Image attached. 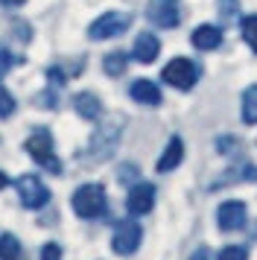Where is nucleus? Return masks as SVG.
Returning <instances> with one entry per match:
<instances>
[{
	"label": "nucleus",
	"mask_w": 257,
	"mask_h": 260,
	"mask_svg": "<svg viewBox=\"0 0 257 260\" xmlns=\"http://www.w3.org/2000/svg\"><path fill=\"white\" fill-rule=\"evenodd\" d=\"M105 208H108V199H105L103 184H82L73 193V211L82 219H97L105 213Z\"/></svg>",
	"instance_id": "f257e3e1"
},
{
	"label": "nucleus",
	"mask_w": 257,
	"mask_h": 260,
	"mask_svg": "<svg viewBox=\"0 0 257 260\" xmlns=\"http://www.w3.org/2000/svg\"><path fill=\"white\" fill-rule=\"evenodd\" d=\"M26 152L33 155V161L41 164L47 173H53V176L61 173V161H58L56 152H53V138H50L47 129H38V132H33V135L26 138Z\"/></svg>",
	"instance_id": "f03ea898"
},
{
	"label": "nucleus",
	"mask_w": 257,
	"mask_h": 260,
	"mask_svg": "<svg viewBox=\"0 0 257 260\" xmlns=\"http://www.w3.org/2000/svg\"><path fill=\"white\" fill-rule=\"evenodd\" d=\"M120 132H123V117H111V120H105L103 126L93 132L91 146H88V158H97V161L108 158V155L114 152L117 141H120Z\"/></svg>",
	"instance_id": "7ed1b4c3"
},
{
	"label": "nucleus",
	"mask_w": 257,
	"mask_h": 260,
	"mask_svg": "<svg viewBox=\"0 0 257 260\" xmlns=\"http://www.w3.org/2000/svg\"><path fill=\"white\" fill-rule=\"evenodd\" d=\"M164 82L178 88V91H190L193 85L199 82V64L190 59H173L167 68H164Z\"/></svg>",
	"instance_id": "20e7f679"
},
{
	"label": "nucleus",
	"mask_w": 257,
	"mask_h": 260,
	"mask_svg": "<svg viewBox=\"0 0 257 260\" xmlns=\"http://www.w3.org/2000/svg\"><path fill=\"white\" fill-rule=\"evenodd\" d=\"M128 24H132V15H126V12H105L88 26V36H91L93 41L117 38V36H123V32L128 29Z\"/></svg>",
	"instance_id": "39448f33"
},
{
	"label": "nucleus",
	"mask_w": 257,
	"mask_h": 260,
	"mask_svg": "<svg viewBox=\"0 0 257 260\" xmlns=\"http://www.w3.org/2000/svg\"><path fill=\"white\" fill-rule=\"evenodd\" d=\"M146 18H149V24L161 26V29H175L181 21V6H178V0H149Z\"/></svg>",
	"instance_id": "423d86ee"
},
{
	"label": "nucleus",
	"mask_w": 257,
	"mask_h": 260,
	"mask_svg": "<svg viewBox=\"0 0 257 260\" xmlns=\"http://www.w3.org/2000/svg\"><path fill=\"white\" fill-rule=\"evenodd\" d=\"M18 196H21L23 208L38 211V208H44L50 202V190L41 184L38 176H23V178H18Z\"/></svg>",
	"instance_id": "0eeeda50"
},
{
	"label": "nucleus",
	"mask_w": 257,
	"mask_h": 260,
	"mask_svg": "<svg viewBox=\"0 0 257 260\" xmlns=\"http://www.w3.org/2000/svg\"><path fill=\"white\" fill-rule=\"evenodd\" d=\"M140 240H143V228H140L135 219H126V222L117 225L111 248H114L117 254H135V251L140 248Z\"/></svg>",
	"instance_id": "6e6552de"
},
{
	"label": "nucleus",
	"mask_w": 257,
	"mask_h": 260,
	"mask_svg": "<svg viewBox=\"0 0 257 260\" xmlns=\"http://www.w3.org/2000/svg\"><path fill=\"white\" fill-rule=\"evenodd\" d=\"M245 219H248L245 202H240V199L222 202L219 208H216V225H219L222 231H240V228H245Z\"/></svg>",
	"instance_id": "1a4fd4ad"
},
{
	"label": "nucleus",
	"mask_w": 257,
	"mask_h": 260,
	"mask_svg": "<svg viewBox=\"0 0 257 260\" xmlns=\"http://www.w3.org/2000/svg\"><path fill=\"white\" fill-rule=\"evenodd\" d=\"M152 205H155V187L152 184H132L128 190V199H126V208L132 216H143V213L152 211Z\"/></svg>",
	"instance_id": "9d476101"
},
{
	"label": "nucleus",
	"mask_w": 257,
	"mask_h": 260,
	"mask_svg": "<svg viewBox=\"0 0 257 260\" xmlns=\"http://www.w3.org/2000/svg\"><path fill=\"white\" fill-rule=\"evenodd\" d=\"M161 53V41L152 36V32H140L135 38V47H132V56L140 61V64H152Z\"/></svg>",
	"instance_id": "9b49d317"
},
{
	"label": "nucleus",
	"mask_w": 257,
	"mask_h": 260,
	"mask_svg": "<svg viewBox=\"0 0 257 260\" xmlns=\"http://www.w3.org/2000/svg\"><path fill=\"white\" fill-rule=\"evenodd\" d=\"M190 41H193V47L196 50H205V53H210V50H219L222 44V29L213 24H202L193 29V36H190Z\"/></svg>",
	"instance_id": "f8f14e48"
},
{
	"label": "nucleus",
	"mask_w": 257,
	"mask_h": 260,
	"mask_svg": "<svg viewBox=\"0 0 257 260\" xmlns=\"http://www.w3.org/2000/svg\"><path fill=\"white\" fill-rule=\"evenodd\" d=\"M128 94H132V100L140 103V106H161V88H158L155 82H149V79L132 82Z\"/></svg>",
	"instance_id": "ddd939ff"
},
{
	"label": "nucleus",
	"mask_w": 257,
	"mask_h": 260,
	"mask_svg": "<svg viewBox=\"0 0 257 260\" xmlns=\"http://www.w3.org/2000/svg\"><path fill=\"white\" fill-rule=\"evenodd\" d=\"M181 158H184V141H181L178 135H173L170 143H167V149H164V155L158 158V173H170V170H175V167L181 164Z\"/></svg>",
	"instance_id": "4468645a"
},
{
	"label": "nucleus",
	"mask_w": 257,
	"mask_h": 260,
	"mask_svg": "<svg viewBox=\"0 0 257 260\" xmlns=\"http://www.w3.org/2000/svg\"><path fill=\"white\" fill-rule=\"evenodd\" d=\"M73 108H76V114L82 120H97L103 114V103H100V96L97 94H88V91H82V94L73 96Z\"/></svg>",
	"instance_id": "2eb2a0df"
},
{
	"label": "nucleus",
	"mask_w": 257,
	"mask_h": 260,
	"mask_svg": "<svg viewBox=\"0 0 257 260\" xmlns=\"http://www.w3.org/2000/svg\"><path fill=\"white\" fill-rule=\"evenodd\" d=\"M251 178H257V167L248 164V161H243L240 167H231V170H225L216 181H213V187H225V184H240V181H251Z\"/></svg>",
	"instance_id": "dca6fc26"
},
{
	"label": "nucleus",
	"mask_w": 257,
	"mask_h": 260,
	"mask_svg": "<svg viewBox=\"0 0 257 260\" xmlns=\"http://www.w3.org/2000/svg\"><path fill=\"white\" fill-rule=\"evenodd\" d=\"M243 123L245 126L257 123V85H248L243 91Z\"/></svg>",
	"instance_id": "f3484780"
},
{
	"label": "nucleus",
	"mask_w": 257,
	"mask_h": 260,
	"mask_svg": "<svg viewBox=\"0 0 257 260\" xmlns=\"http://www.w3.org/2000/svg\"><path fill=\"white\" fill-rule=\"evenodd\" d=\"M0 260H23V246L15 234H0Z\"/></svg>",
	"instance_id": "a211bd4d"
},
{
	"label": "nucleus",
	"mask_w": 257,
	"mask_h": 260,
	"mask_svg": "<svg viewBox=\"0 0 257 260\" xmlns=\"http://www.w3.org/2000/svg\"><path fill=\"white\" fill-rule=\"evenodd\" d=\"M126 64H128L126 53H108L103 59V68H105L108 76H123V73H126Z\"/></svg>",
	"instance_id": "6ab92c4d"
},
{
	"label": "nucleus",
	"mask_w": 257,
	"mask_h": 260,
	"mask_svg": "<svg viewBox=\"0 0 257 260\" xmlns=\"http://www.w3.org/2000/svg\"><path fill=\"white\" fill-rule=\"evenodd\" d=\"M240 32H243V41L257 53V15H245L240 21Z\"/></svg>",
	"instance_id": "aec40b11"
},
{
	"label": "nucleus",
	"mask_w": 257,
	"mask_h": 260,
	"mask_svg": "<svg viewBox=\"0 0 257 260\" xmlns=\"http://www.w3.org/2000/svg\"><path fill=\"white\" fill-rule=\"evenodd\" d=\"M15 64H21V59H18L12 50H6L3 44H0V79H3V76H6L12 68H15Z\"/></svg>",
	"instance_id": "412c9836"
},
{
	"label": "nucleus",
	"mask_w": 257,
	"mask_h": 260,
	"mask_svg": "<svg viewBox=\"0 0 257 260\" xmlns=\"http://www.w3.org/2000/svg\"><path fill=\"white\" fill-rule=\"evenodd\" d=\"M216 260H248V251L243 246H225L216 254Z\"/></svg>",
	"instance_id": "4be33fe9"
},
{
	"label": "nucleus",
	"mask_w": 257,
	"mask_h": 260,
	"mask_svg": "<svg viewBox=\"0 0 257 260\" xmlns=\"http://www.w3.org/2000/svg\"><path fill=\"white\" fill-rule=\"evenodd\" d=\"M240 12V0H219V15L225 21H234Z\"/></svg>",
	"instance_id": "5701e85b"
},
{
	"label": "nucleus",
	"mask_w": 257,
	"mask_h": 260,
	"mask_svg": "<svg viewBox=\"0 0 257 260\" xmlns=\"http://www.w3.org/2000/svg\"><path fill=\"white\" fill-rule=\"evenodd\" d=\"M12 111H15V96L6 88H0V117H9Z\"/></svg>",
	"instance_id": "b1692460"
},
{
	"label": "nucleus",
	"mask_w": 257,
	"mask_h": 260,
	"mask_svg": "<svg viewBox=\"0 0 257 260\" xmlns=\"http://www.w3.org/2000/svg\"><path fill=\"white\" fill-rule=\"evenodd\" d=\"M41 260H61V248H58L56 243H47V246L41 248Z\"/></svg>",
	"instance_id": "393cba45"
},
{
	"label": "nucleus",
	"mask_w": 257,
	"mask_h": 260,
	"mask_svg": "<svg viewBox=\"0 0 257 260\" xmlns=\"http://www.w3.org/2000/svg\"><path fill=\"white\" fill-rule=\"evenodd\" d=\"M237 143H240V141H234V138L225 135V138H219V146H216V149H219V152H234V149H237Z\"/></svg>",
	"instance_id": "a878e982"
},
{
	"label": "nucleus",
	"mask_w": 257,
	"mask_h": 260,
	"mask_svg": "<svg viewBox=\"0 0 257 260\" xmlns=\"http://www.w3.org/2000/svg\"><path fill=\"white\" fill-rule=\"evenodd\" d=\"M132 176H138V167H135V164H123V170H120V178H123V181H128Z\"/></svg>",
	"instance_id": "bb28decb"
},
{
	"label": "nucleus",
	"mask_w": 257,
	"mask_h": 260,
	"mask_svg": "<svg viewBox=\"0 0 257 260\" xmlns=\"http://www.w3.org/2000/svg\"><path fill=\"white\" fill-rule=\"evenodd\" d=\"M190 260H213V254H210V248H196L190 254Z\"/></svg>",
	"instance_id": "cd10ccee"
},
{
	"label": "nucleus",
	"mask_w": 257,
	"mask_h": 260,
	"mask_svg": "<svg viewBox=\"0 0 257 260\" xmlns=\"http://www.w3.org/2000/svg\"><path fill=\"white\" fill-rule=\"evenodd\" d=\"M3 6H21V3H26V0H0Z\"/></svg>",
	"instance_id": "c85d7f7f"
},
{
	"label": "nucleus",
	"mask_w": 257,
	"mask_h": 260,
	"mask_svg": "<svg viewBox=\"0 0 257 260\" xmlns=\"http://www.w3.org/2000/svg\"><path fill=\"white\" fill-rule=\"evenodd\" d=\"M6 184H9V178H6V173H0V190L6 187Z\"/></svg>",
	"instance_id": "c756f323"
}]
</instances>
